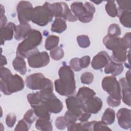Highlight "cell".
Masks as SVG:
<instances>
[{"label": "cell", "instance_id": "1", "mask_svg": "<svg viewBox=\"0 0 131 131\" xmlns=\"http://www.w3.org/2000/svg\"><path fill=\"white\" fill-rule=\"evenodd\" d=\"M59 79L54 81L55 89L61 96H71L76 92V83L74 73L70 66L63 65L58 71Z\"/></svg>", "mask_w": 131, "mask_h": 131}, {"label": "cell", "instance_id": "2", "mask_svg": "<svg viewBox=\"0 0 131 131\" xmlns=\"http://www.w3.org/2000/svg\"><path fill=\"white\" fill-rule=\"evenodd\" d=\"M1 91L6 95L21 91L24 88L23 78L17 74L13 75L9 69L1 67L0 70Z\"/></svg>", "mask_w": 131, "mask_h": 131}, {"label": "cell", "instance_id": "3", "mask_svg": "<svg viewBox=\"0 0 131 131\" xmlns=\"http://www.w3.org/2000/svg\"><path fill=\"white\" fill-rule=\"evenodd\" d=\"M42 36L40 31L32 29L29 35L19 43L16 50V56L28 58L31 54L39 51L37 47L42 42Z\"/></svg>", "mask_w": 131, "mask_h": 131}, {"label": "cell", "instance_id": "4", "mask_svg": "<svg viewBox=\"0 0 131 131\" xmlns=\"http://www.w3.org/2000/svg\"><path fill=\"white\" fill-rule=\"evenodd\" d=\"M102 88L109 94L107 102L109 106L117 107L121 103V94L119 82L114 76L105 77L102 80Z\"/></svg>", "mask_w": 131, "mask_h": 131}, {"label": "cell", "instance_id": "5", "mask_svg": "<svg viewBox=\"0 0 131 131\" xmlns=\"http://www.w3.org/2000/svg\"><path fill=\"white\" fill-rule=\"evenodd\" d=\"M25 83L27 87L32 90H39L45 92L53 91L52 81L40 73H34L28 76Z\"/></svg>", "mask_w": 131, "mask_h": 131}, {"label": "cell", "instance_id": "6", "mask_svg": "<svg viewBox=\"0 0 131 131\" xmlns=\"http://www.w3.org/2000/svg\"><path fill=\"white\" fill-rule=\"evenodd\" d=\"M71 9L77 19L83 23L90 22L95 12L94 6L89 2L84 4L80 2H74L71 5Z\"/></svg>", "mask_w": 131, "mask_h": 131}, {"label": "cell", "instance_id": "7", "mask_svg": "<svg viewBox=\"0 0 131 131\" xmlns=\"http://www.w3.org/2000/svg\"><path fill=\"white\" fill-rule=\"evenodd\" d=\"M43 5L49 10L53 17L62 18L70 22H74L77 20L67 3L64 2H57L53 4L46 2Z\"/></svg>", "mask_w": 131, "mask_h": 131}, {"label": "cell", "instance_id": "8", "mask_svg": "<svg viewBox=\"0 0 131 131\" xmlns=\"http://www.w3.org/2000/svg\"><path fill=\"white\" fill-rule=\"evenodd\" d=\"M40 103L51 113L57 114L60 113L63 107L62 102L54 95L53 92L40 91Z\"/></svg>", "mask_w": 131, "mask_h": 131}, {"label": "cell", "instance_id": "9", "mask_svg": "<svg viewBox=\"0 0 131 131\" xmlns=\"http://www.w3.org/2000/svg\"><path fill=\"white\" fill-rule=\"evenodd\" d=\"M53 15L45 5L36 6L33 9L32 23L39 26H45L53 19Z\"/></svg>", "mask_w": 131, "mask_h": 131}, {"label": "cell", "instance_id": "10", "mask_svg": "<svg viewBox=\"0 0 131 131\" xmlns=\"http://www.w3.org/2000/svg\"><path fill=\"white\" fill-rule=\"evenodd\" d=\"M33 8L31 3L28 1H20L18 3L16 10L20 24H28L31 20Z\"/></svg>", "mask_w": 131, "mask_h": 131}, {"label": "cell", "instance_id": "11", "mask_svg": "<svg viewBox=\"0 0 131 131\" xmlns=\"http://www.w3.org/2000/svg\"><path fill=\"white\" fill-rule=\"evenodd\" d=\"M28 63L31 68H39L47 66L50 62V57L47 52L37 51L28 58Z\"/></svg>", "mask_w": 131, "mask_h": 131}, {"label": "cell", "instance_id": "12", "mask_svg": "<svg viewBox=\"0 0 131 131\" xmlns=\"http://www.w3.org/2000/svg\"><path fill=\"white\" fill-rule=\"evenodd\" d=\"M103 103L101 99L96 96H94L85 101L81 104L83 112L91 114H97L101 109Z\"/></svg>", "mask_w": 131, "mask_h": 131}, {"label": "cell", "instance_id": "13", "mask_svg": "<svg viewBox=\"0 0 131 131\" xmlns=\"http://www.w3.org/2000/svg\"><path fill=\"white\" fill-rule=\"evenodd\" d=\"M111 58L106 52L104 51H101L93 58L91 66L94 70H100L105 67Z\"/></svg>", "mask_w": 131, "mask_h": 131}, {"label": "cell", "instance_id": "14", "mask_svg": "<svg viewBox=\"0 0 131 131\" xmlns=\"http://www.w3.org/2000/svg\"><path fill=\"white\" fill-rule=\"evenodd\" d=\"M130 110L126 108H121L117 113L118 123L119 126L125 129L130 127Z\"/></svg>", "mask_w": 131, "mask_h": 131}, {"label": "cell", "instance_id": "15", "mask_svg": "<svg viewBox=\"0 0 131 131\" xmlns=\"http://www.w3.org/2000/svg\"><path fill=\"white\" fill-rule=\"evenodd\" d=\"M65 101L68 111L71 112L78 118L83 111L76 97L69 96L68 98L66 99Z\"/></svg>", "mask_w": 131, "mask_h": 131}, {"label": "cell", "instance_id": "16", "mask_svg": "<svg viewBox=\"0 0 131 131\" xmlns=\"http://www.w3.org/2000/svg\"><path fill=\"white\" fill-rule=\"evenodd\" d=\"M15 27L13 23L10 22L5 27L1 28V45L4 44L5 40H10L13 38Z\"/></svg>", "mask_w": 131, "mask_h": 131}, {"label": "cell", "instance_id": "17", "mask_svg": "<svg viewBox=\"0 0 131 131\" xmlns=\"http://www.w3.org/2000/svg\"><path fill=\"white\" fill-rule=\"evenodd\" d=\"M119 84L122 91L121 98L123 102L126 105L130 106V86L125 78L119 80Z\"/></svg>", "mask_w": 131, "mask_h": 131}, {"label": "cell", "instance_id": "18", "mask_svg": "<svg viewBox=\"0 0 131 131\" xmlns=\"http://www.w3.org/2000/svg\"><path fill=\"white\" fill-rule=\"evenodd\" d=\"M123 66L121 63L113 61L111 58L105 66L104 71L105 74H111L116 76L120 74L123 71Z\"/></svg>", "mask_w": 131, "mask_h": 131}, {"label": "cell", "instance_id": "19", "mask_svg": "<svg viewBox=\"0 0 131 131\" xmlns=\"http://www.w3.org/2000/svg\"><path fill=\"white\" fill-rule=\"evenodd\" d=\"M95 95L96 92L94 90L89 88L83 86L79 89L75 97L81 105L85 101L95 96Z\"/></svg>", "mask_w": 131, "mask_h": 131}, {"label": "cell", "instance_id": "20", "mask_svg": "<svg viewBox=\"0 0 131 131\" xmlns=\"http://www.w3.org/2000/svg\"><path fill=\"white\" fill-rule=\"evenodd\" d=\"M32 29L28 24H20L16 26L14 31V38L17 40L25 39L30 33Z\"/></svg>", "mask_w": 131, "mask_h": 131}, {"label": "cell", "instance_id": "21", "mask_svg": "<svg viewBox=\"0 0 131 131\" xmlns=\"http://www.w3.org/2000/svg\"><path fill=\"white\" fill-rule=\"evenodd\" d=\"M113 53L111 59L117 62L121 63L125 62L127 60V50L119 46L112 50Z\"/></svg>", "mask_w": 131, "mask_h": 131}, {"label": "cell", "instance_id": "22", "mask_svg": "<svg viewBox=\"0 0 131 131\" xmlns=\"http://www.w3.org/2000/svg\"><path fill=\"white\" fill-rule=\"evenodd\" d=\"M118 15L121 24L126 28H130L131 12L126 10L118 8Z\"/></svg>", "mask_w": 131, "mask_h": 131}, {"label": "cell", "instance_id": "23", "mask_svg": "<svg viewBox=\"0 0 131 131\" xmlns=\"http://www.w3.org/2000/svg\"><path fill=\"white\" fill-rule=\"evenodd\" d=\"M24 58L16 56L12 61L13 67L15 71L21 75H25L27 72V67Z\"/></svg>", "mask_w": 131, "mask_h": 131}, {"label": "cell", "instance_id": "24", "mask_svg": "<svg viewBox=\"0 0 131 131\" xmlns=\"http://www.w3.org/2000/svg\"><path fill=\"white\" fill-rule=\"evenodd\" d=\"M120 37H112L106 35L103 39V43L107 49L112 51L120 46Z\"/></svg>", "mask_w": 131, "mask_h": 131}, {"label": "cell", "instance_id": "25", "mask_svg": "<svg viewBox=\"0 0 131 131\" xmlns=\"http://www.w3.org/2000/svg\"><path fill=\"white\" fill-rule=\"evenodd\" d=\"M67 28L66 21L62 18H56L51 25V30L53 32L61 33Z\"/></svg>", "mask_w": 131, "mask_h": 131}, {"label": "cell", "instance_id": "26", "mask_svg": "<svg viewBox=\"0 0 131 131\" xmlns=\"http://www.w3.org/2000/svg\"><path fill=\"white\" fill-rule=\"evenodd\" d=\"M35 127L39 130L51 131L53 129L50 119L46 118L38 119L35 123Z\"/></svg>", "mask_w": 131, "mask_h": 131}, {"label": "cell", "instance_id": "27", "mask_svg": "<svg viewBox=\"0 0 131 131\" xmlns=\"http://www.w3.org/2000/svg\"><path fill=\"white\" fill-rule=\"evenodd\" d=\"M37 117L40 118L50 119V112L42 104H40L32 107Z\"/></svg>", "mask_w": 131, "mask_h": 131}, {"label": "cell", "instance_id": "28", "mask_svg": "<svg viewBox=\"0 0 131 131\" xmlns=\"http://www.w3.org/2000/svg\"><path fill=\"white\" fill-rule=\"evenodd\" d=\"M115 119V112L114 110L111 108H107L104 111L101 121L104 122L107 125L112 124Z\"/></svg>", "mask_w": 131, "mask_h": 131}, {"label": "cell", "instance_id": "29", "mask_svg": "<svg viewBox=\"0 0 131 131\" xmlns=\"http://www.w3.org/2000/svg\"><path fill=\"white\" fill-rule=\"evenodd\" d=\"M59 42V38L57 36L51 35L48 36L45 41V47L47 50H51L57 47Z\"/></svg>", "mask_w": 131, "mask_h": 131}, {"label": "cell", "instance_id": "30", "mask_svg": "<svg viewBox=\"0 0 131 131\" xmlns=\"http://www.w3.org/2000/svg\"><path fill=\"white\" fill-rule=\"evenodd\" d=\"M106 13L112 17H115L118 15V9L114 1H107L105 6Z\"/></svg>", "mask_w": 131, "mask_h": 131}, {"label": "cell", "instance_id": "31", "mask_svg": "<svg viewBox=\"0 0 131 131\" xmlns=\"http://www.w3.org/2000/svg\"><path fill=\"white\" fill-rule=\"evenodd\" d=\"M64 51L61 47H57L51 50L50 52L51 57L55 60H59L64 56Z\"/></svg>", "mask_w": 131, "mask_h": 131}, {"label": "cell", "instance_id": "32", "mask_svg": "<svg viewBox=\"0 0 131 131\" xmlns=\"http://www.w3.org/2000/svg\"><path fill=\"white\" fill-rule=\"evenodd\" d=\"M121 34V29L117 24H112L108 28L107 35L112 37H119Z\"/></svg>", "mask_w": 131, "mask_h": 131}, {"label": "cell", "instance_id": "33", "mask_svg": "<svg viewBox=\"0 0 131 131\" xmlns=\"http://www.w3.org/2000/svg\"><path fill=\"white\" fill-rule=\"evenodd\" d=\"M77 41L81 48H86L90 46V40L88 36L86 35H78L77 37Z\"/></svg>", "mask_w": 131, "mask_h": 131}, {"label": "cell", "instance_id": "34", "mask_svg": "<svg viewBox=\"0 0 131 131\" xmlns=\"http://www.w3.org/2000/svg\"><path fill=\"white\" fill-rule=\"evenodd\" d=\"M36 117L37 116L35 115L33 109L32 108L28 110L25 114L23 119L31 125L35 121Z\"/></svg>", "mask_w": 131, "mask_h": 131}, {"label": "cell", "instance_id": "35", "mask_svg": "<svg viewBox=\"0 0 131 131\" xmlns=\"http://www.w3.org/2000/svg\"><path fill=\"white\" fill-rule=\"evenodd\" d=\"M130 33L127 32L120 39V46L125 49H130L131 45Z\"/></svg>", "mask_w": 131, "mask_h": 131}, {"label": "cell", "instance_id": "36", "mask_svg": "<svg viewBox=\"0 0 131 131\" xmlns=\"http://www.w3.org/2000/svg\"><path fill=\"white\" fill-rule=\"evenodd\" d=\"M94 80L93 74L90 72H86L83 73L80 77V80L81 83L85 84H90L92 83Z\"/></svg>", "mask_w": 131, "mask_h": 131}, {"label": "cell", "instance_id": "37", "mask_svg": "<svg viewBox=\"0 0 131 131\" xmlns=\"http://www.w3.org/2000/svg\"><path fill=\"white\" fill-rule=\"evenodd\" d=\"M68 125L69 123L64 116L58 117L55 120V126L59 129H64L68 127Z\"/></svg>", "mask_w": 131, "mask_h": 131}, {"label": "cell", "instance_id": "38", "mask_svg": "<svg viewBox=\"0 0 131 131\" xmlns=\"http://www.w3.org/2000/svg\"><path fill=\"white\" fill-rule=\"evenodd\" d=\"M30 124H29L24 119L19 120L14 130H23L27 131L30 129Z\"/></svg>", "mask_w": 131, "mask_h": 131}, {"label": "cell", "instance_id": "39", "mask_svg": "<svg viewBox=\"0 0 131 131\" xmlns=\"http://www.w3.org/2000/svg\"><path fill=\"white\" fill-rule=\"evenodd\" d=\"M70 67L74 71H80L81 68L79 64V58H72L70 61Z\"/></svg>", "mask_w": 131, "mask_h": 131}, {"label": "cell", "instance_id": "40", "mask_svg": "<svg viewBox=\"0 0 131 131\" xmlns=\"http://www.w3.org/2000/svg\"><path fill=\"white\" fill-rule=\"evenodd\" d=\"M16 120V117L15 114L10 113L7 115L6 118V123L9 127H12L15 124Z\"/></svg>", "mask_w": 131, "mask_h": 131}, {"label": "cell", "instance_id": "41", "mask_svg": "<svg viewBox=\"0 0 131 131\" xmlns=\"http://www.w3.org/2000/svg\"><path fill=\"white\" fill-rule=\"evenodd\" d=\"M116 2L119 6V8L130 11L131 1H117Z\"/></svg>", "mask_w": 131, "mask_h": 131}, {"label": "cell", "instance_id": "42", "mask_svg": "<svg viewBox=\"0 0 131 131\" xmlns=\"http://www.w3.org/2000/svg\"><path fill=\"white\" fill-rule=\"evenodd\" d=\"M69 131H75V130H85L84 127L82 123H76V122L69 124L67 127Z\"/></svg>", "mask_w": 131, "mask_h": 131}, {"label": "cell", "instance_id": "43", "mask_svg": "<svg viewBox=\"0 0 131 131\" xmlns=\"http://www.w3.org/2000/svg\"><path fill=\"white\" fill-rule=\"evenodd\" d=\"M64 117L68 121L69 124L76 122L78 120L77 117H76L75 115H74L73 114H72L71 112L69 111H67L65 113Z\"/></svg>", "mask_w": 131, "mask_h": 131}, {"label": "cell", "instance_id": "44", "mask_svg": "<svg viewBox=\"0 0 131 131\" xmlns=\"http://www.w3.org/2000/svg\"><path fill=\"white\" fill-rule=\"evenodd\" d=\"M91 61V58L89 56H84L81 58H79V64L80 68L82 69L87 68Z\"/></svg>", "mask_w": 131, "mask_h": 131}, {"label": "cell", "instance_id": "45", "mask_svg": "<svg viewBox=\"0 0 131 131\" xmlns=\"http://www.w3.org/2000/svg\"><path fill=\"white\" fill-rule=\"evenodd\" d=\"M91 117V114L83 112L82 114L78 118V120H79L81 122H84L87 121Z\"/></svg>", "mask_w": 131, "mask_h": 131}, {"label": "cell", "instance_id": "46", "mask_svg": "<svg viewBox=\"0 0 131 131\" xmlns=\"http://www.w3.org/2000/svg\"><path fill=\"white\" fill-rule=\"evenodd\" d=\"M7 19L4 14H1V28L7 25Z\"/></svg>", "mask_w": 131, "mask_h": 131}, {"label": "cell", "instance_id": "47", "mask_svg": "<svg viewBox=\"0 0 131 131\" xmlns=\"http://www.w3.org/2000/svg\"><path fill=\"white\" fill-rule=\"evenodd\" d=\"M7 63V59L5 57V56H3L2 54H1V67H3V66L6 64Z\"/></svg>", "mask_w": 131, "mask_h": 131}, {"label": "cell", "instance_id": "48", "mask_svg": "<svg viewBox=\"0 0 131 131\" xmlns=\"http://www.w3.org/2000/svg\"><path fill=\"white\" fill-rule=\"evenodd\" d=\"M126 78L125 80L127 81V82L130 84V70H128L126 73Z\"/></svg>", "mask_w": 131, "mask_h": 131}, {"label": "cell", "instance_id": "49", "mask_svg": "<svg viewBox=\"0 0 131 131\" xmlns=\"http://www.w3.org/2000/svg\"><path fill=\"white\" fill-rule=\"evenodd\" d=\"M93 3H95L97 5H98V4H100L101 3H102V1H92Z\"/></svg>", "mask_w": 131, "mask_h": 131}]
</instances>
